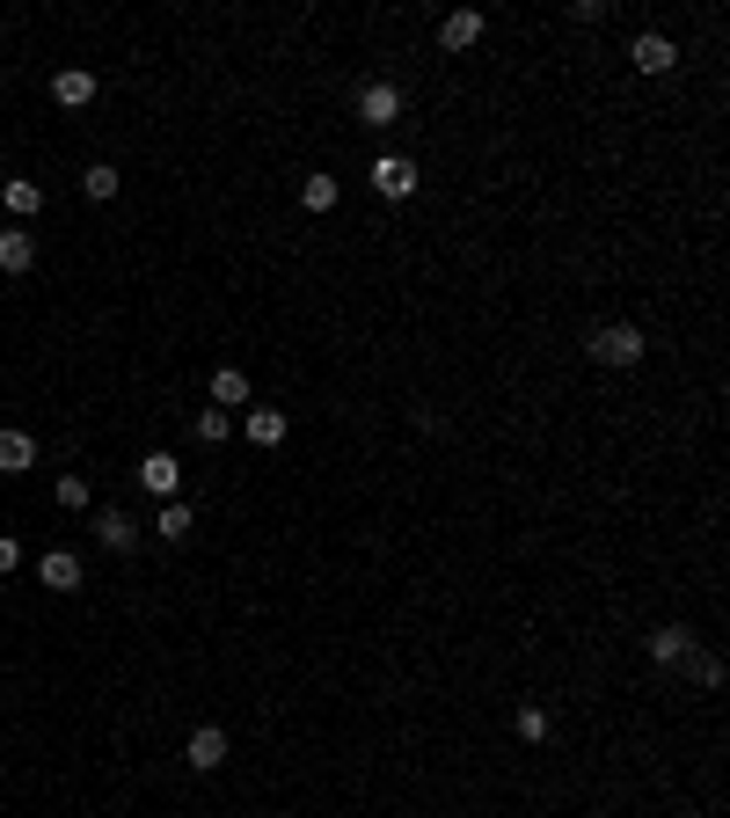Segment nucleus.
<instances>
[{
  "label": "nucleus",
  "mask_w": 730,
  "mask_h": 818,
  "mask_svg": "<svg viewBox=\"0 0 730 818\" xmlns=\"http://www.w3.org/2000/svg\"><path fill=\"white\" fill-rule=\"evenodd\" d=\"M591 358L614 366V373L643 366V330H636V322H607V330H591Z\"/></svg>",
  "instance_id": "1"
},
{
  "label": "nucleus",
  "mask_w": 730,
  "mask_h": 818,
  "mask_svg": "<svg viewBox=\"0 0 730 818\" xmlns=\"http://www.w3.org/2000/svg\"><path fill=\"white\" fill-rule=\"evenodd\" d=\"M373 191L402 205V198L417 191V161H409V154H381V161H373Z\"/></svg>",
  "instance_id": "2"
},
{
  "label": "nucleus",
  "mask_w": 730,
  "mask_h": 818,
  "mask_svg": "<svg viewBox=\"0 0 730 818\" xmlns=\"http://www.w3.org/2000/svg\"><path fill=\"white\" fill-rule=\"evenodd\" d=\"M402 118V88L395 81H365L358 88V124H395Z\"/></svg>",
  "instance_id": "3"
},
{
  "label": "nucleus",
  "mask_w": 730,
  "mask_h": 818,
  "mask_svg": "<svg viewBox=\"0 0 730 818\" xmlns=\"http://www.w3.org/2000/svg\"><path fill=\"white\" fill-rule=\"evenodd\" d=\"M628 67L636 73H672L679 67V52H672V37H658V30H643L636 44H628Z\"/></svg>",
  "instance_id": "4"
},
{
  "label": "nucleus",
  "mask_w": 730,
  "mask_h": 818,
  "mask_svg": "<svg viewBox=\"0 0 730 818\" xmlns=\"http://www.w3.org/2000/svg\"><path fill=\"white\" fill-rule=\"evenodd\" d=\"M140 489L169 505L175 489H183V468H175V453H146V461H140Z\"/></svg>",
  "instance_id": "5"
},
{
  "label": "nucleus",
  "mask_w": 730,
  "mask_h": 818,
  "mask_svg": "<svg viewBox=\"0 0 730 818\" xmlns=\"http://www.w3.org/2000/svg\"><path fill=\"white\" fill-rule=\"evenodd\" d=\"M37 577H44L52 593H81V556H67V548H44V556H37Z\"/></svg>",
  "instance_id": "6"
},
{
  "label": "nucleus",
  "mask_w": 730,
  "mask_h": 818,
  "mask_svg": "<svg viewBox=\"0 0 730 818\" xmlns=\"http://www.w3.org/2000/svg\"><path fill=\"white\" fill-rule=\"evenodd\" d=\"M183 760H191L197 775H212V767L226 760V731H220V724H197V731H191V746H183Z\"/></svg>",
  "instance_id": "7"
},
{
  "label": "nucleus",
  "mask_w": 730,
  "mask_h": 818,
  "mask_svg": "<svg viewBox=\"0 0 730 818\" xmlns=\"http://www.w3.org/2000/svg\"><path fill=\"white\" fill-rule=\"evenodd\" d=\"M0 205L16 212V220H30V212H44V183H30V175H8V183H0Z\"/></svg>",
  "instance_id": "8"
},
{
  "label": "nucleus",
  "mask_w": 730,
  "mask_h": 818,
  "mask_svg": "<svg viewBox=\"0 0 730 818\" xmlns=\"http://www.w3.org/2000/svg\"><path fill=\"white\" fill-rule=\"evenodd\" d=\"M52 103H67V110H81V103H95V73H81V67H67V73H52Z\"/></svg>",
  "instance_id": "9"
},
{
  "label": "nucleus",
  "mask_w": 730,
  "mask_h": 818,
  "mask_svg": "<svg viewBox=\"0 0 730 818\" xmlns=\"http://www.w3.org/2000/svg\"><path fill=\"white\" fill-rule=\"evenodd\" d=\"M37 263V234L30 226H8V234H0V271H30Z\"/></svg>",
  "instance_id": "10"
},
{
  "label": "nucleus",
  "mask_w": 730,
  "mask_h": 818,
  "mask_svg": "<svg viewBox=\"0 0 730 818\" xmlns=\"http://www.w3.org/2000/svg\"><path fill=\"white\" fill-rule=\"evenodd\" d=\"M475 37H483V16H475V8H460V16L438 22V44H446V52H468Z\"/></svg>",
  "instance_id": "11"
},
{
  "label": "nucleus",
  "mask_w": 730,
  "mask_h": 818,
  "mask_svg": "<svg viewBox=\"0 0 730 818\" xmlns=\"http://www.w3.org/2000/svg\"><path fill=\"white\" fill-rule=\"evenodd\" d=\"M687 650H694V636H687V628H679V622L650 628V658H658V665H679V658H687Z\"/></svg>",
  "instance_id": "12"
},
{
  "label": "nucleus",
  "mask_w": 730,
  "mask_h": 818,
  "mask_svg": "<svg viewBox=\"0 0 730 818\" xmlns=\"http://www.w3.org/2000/svg\"><path fill=\"white\" fill-rule=\"evenodd\" d=\"M37 468V438L30 432H0V475H22Z\"/></svg>",
  "instance_id": "13"
},
{
  "label": "nucleus",
  "mask_w": 730,
  "mask_h": 818,
  "mask_svg": "<svg viewBox=\"0 0 730 818\" xmlns=\"http://www.w3.org/2000/svg\"><path fill=\"white\" fill-rule=\"evenodd\" d=\"M242 402H249V373L220 366V373H212V410H242Z\"/></svg>",
  "instance_id": "14"
},
{
  "label": "nucleus",
  "mask_w": 730,
  "mask_h": 818,
  "mask_svg": "<svg viewBox=\"0 0 730 818\" xmlns=\"http://www.w3.org/2000/svg\"><path fill=\"white\" fill-rule=\"evenodd\" d=\"M95 534H103V548H140V526H132V512H103V519H95Z\"/></svg>",
  "instance_id": "15"
},
{
  "label": "nucleus",
  "mask_w": 730,
  "mask_h": 818,
  "mask_svg": "<svg viewBox=\"0 0 730 818\" xmlns=\"http://www.w3.org/2000/svg\"><path fill=\"white\" fill-rule=\"evenodd\" d=\"M285 432H293V424H285V410H249V438H256V446H278Z\"/></svg>",
  "instance_id": "16"
},
{
  "label": "nucleus",
  "mask_w": 730,
  "mask_h": 818,
  "mask_svg": "<svg viewBox=\"0 0 730 818\" xmlns=\"http://www.w3.org/2000/svg\"><path fill=\"white\" fill-rule=\"evenodd\" d=\"M118 183H124V175H118V169H110V161H95V169H88V175H81V191H88V198H95V205H110V198H118Z\"/></svg>",
  "instance_id": "17"
},
{
  "label": "nucleus",
  "mask_w": 730,
  "mask_h": 818,
  "mask_svg": "<svg viewBox=\"0 0 730 818\" xmlns=\"http://www.w3.org/2000/svg\"><path fill=\"white\" fill-rule=\"evenodd\" d=\"M300 205H307V212H336V175H307V183H300Z\"/></svg>",
  "instance_id": "18"
},
{
  "label": "nucleus",
  "mask_w": 730,
  "mask_h": 818,
  "mask_svg": "<svg viewBox=\"0 0 730 818\" xmlns=\"http://www.w3.org/2000/svg\"><path fill=\"white\" fill-rule=\"evenodd\" d=\"M191 526H197V512H191V505H175V497L161 505V541H191Z\"/></svg>",
  "instance_id": "19"
},
{
  "label": "nucleus",
  "mask_w": 730,
  "mask_h": 818,
  "mask_svg": "<svg viewBox=\"0 0 730 818\" xmlns=\"http://www.w3.org/2000/svg\"><path fill=\"white\" fill-rule=\"evenodd\" d=\"M511 724H519V738H526V746H540V738H548V709H534V701H526V709L511 716Z\"/></svg>",
  "instance_id": "20"
},
{
  "label": "nucleus",
  "mask_w": 730,
  "mask_h": 818,
  "mask_svg": "<svg viewBox=\"0 0 730 818\" xmlns=\"http://www.w3.org/2000/svg\"><path fill=\"white\" fill-rule=\"evenodd\" d=\"M59 505H67V512H88V483H81V475H59Z\"/></svg>",
  "instance_id": "21"
},
{
  "label": "nucleus",
  "mask_w": 730,
  "mask_h": 818,
  "mask_svg": "<svg viewBox=\"0 0 730 818\" xmlns=\"http://www.w3.org/2000/svg\"><path fill=\"white\" fill-rule=\"evenodd\" d=\"M197 438H205V446H220V438H226V410H197Z\"/></svg>",
  "instance_id": "22"
},
{
  "label": "nucleus",
  "mask_w": 730,
  "mask_h": 818,
  "mask_svg": "<svg viewBox=\"0 0 730 818\" xmlns=\"http://www.w3.org/2000/svg\"><path fill=\"white\" fill-rule=\"evenodd\" d=\"M694 679H701V687H716V679H723V658H709V650H701V658H694Z\"/></svg>",
  "instance_id": "23"
},
{
  "label": "nucleus",
  "mask_w": 730,
  "mask_h": 818,
  "mask_svg": "<svg viewBox=\"0 0 730 818\" xmlns=\"http://www.w3.org/2000/svg\"><path fill=\"white\" fill-rule=\"evenodd\" d=\"M16 563H22V541H16V534H0V577L16 570Z\"/></svg>",
  "instance_id": "24"
}]
</instances>
